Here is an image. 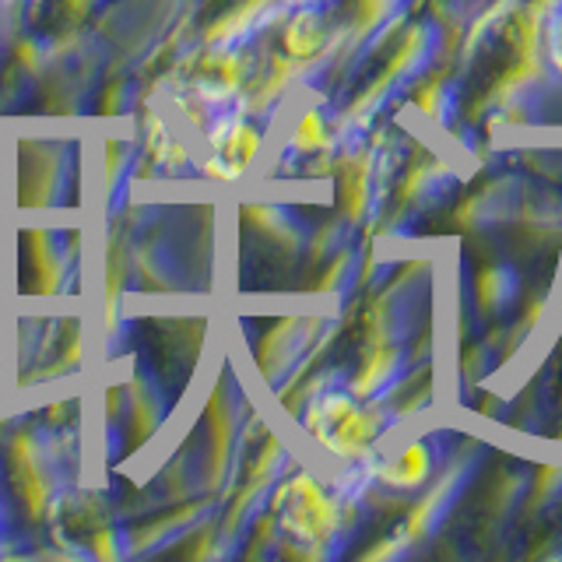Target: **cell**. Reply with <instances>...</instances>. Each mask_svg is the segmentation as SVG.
I'll return each instance as SVG.
<instances>
[{"label":"cell","mask_w":562,"mask_h":562,"mask_svg":"<svg viewBox=\"0 0 562 562\" xmlns=\"http://www.w3.org/2000/svg\"><path fill=\"white\" fill-rule=\"evenodd\" d=\"M555 60L562 67V18H559V29H555Z\"/></svg>","instance_id":"7a4b0ae2"},{"label":"cell","mask_w":562,"mask_h":562,"mask_svg":"<svg viewBox=\"0 0 562 562\" xmlns=\"http://www.w3.org/2000/svg\"><path fill=\"white\" fill-rule=\"evenodd\" d=\"M394 479L397 485H418V482H426V474H429V453L426 447H404L401 457L394 461Z\"/></svg>","instance_id":"6da1fadb"}]
</instances>
